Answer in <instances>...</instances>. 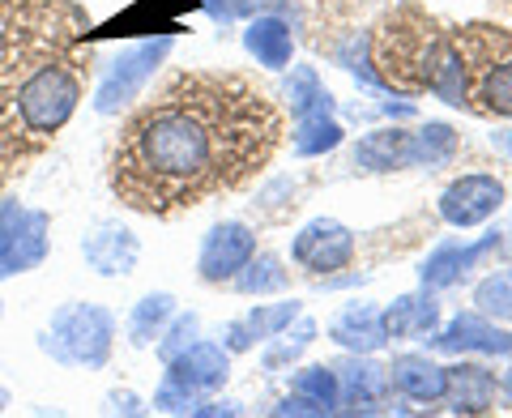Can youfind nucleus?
<instances>
[{"label": "nucleus", "instance_id": "2f4dec72", "mask_svg": "<svg viewBox=\"0 0 512 418\" xmlns=\"http://www.w3.org/2000/svg\"><path fill=\"white\" fill-rule=\"evenodd\" d=\"M274 414H278V418H286V414H295V418H325V410H320L312 397H303V393H295V389L278 401Z\"/></svg>", "mask_w": 512, "mask_h": 418}, {"label": "nucleus", "instance_id": "6e6552de", "mask_svg": "<svg viewBox=\"0 0 512 418\" xmlns=\"http://www.w3.org/2000/svg\"><path fill=\"white\" fill-rule=\"evenodd\" d=\"M504 205V184L487 171H474V175H461L440 192V218L448 227L466 231L478 227V222L495 218V209Z\"/></svg>", "mask_w": 512, "mask_h": 418}, {"label": "nucleus", "instance_id": "0eeeda50", "mask_svg": "<svg viewBox=\"0 0 512 418\" xmlns=\"http://www.w3.org/2000/svg\"><path fill=\"white\" fill-rule=\"evenodd\" d=\"M256 256V231L248 222H218L210 235L201 239L197 252V273L201 282H235V273Z\"/></svg>", "mask_w": 512, "mask_h": 418}, {"label": "nucleus", "instance_id": "f257e3e1", "mask_svg": "<svg viewBox=\"0 0 512 418\" xmlns=\"http://www.w3.org/2000/svg\"><path fill=\"white\" fill-rule=\"evenodd\" d=\"M282 120L235 73H180L128 111L111 188L137 214H175L244 184L269 163Z\"/></svg>", "mask_w": 512, "mask_h": 418}, {"label": "nucleus", "instance_id": "7ed1b4c3", "mask_svg": "<svg viewBox=\"0 0 512 418\" xmlns=\"http://www.w3.org/2000/svg\"><path fill=\"white\" fill-rule=\"evenodd\" d=\"M77 99H82V82L73 77V69L39 64L18 86V94H13V107H18V120L30 137H52L77 111Z\"/></svg>", "mask_w": 512, "mask_h": 418}, {"label": "nucleus", "instance_id": "6ab92c4d", "mask_svg": "<svg viewBox=\"0 0 512 418\" xmlns=\"http://www.w3.org/2000/svg\"><path fill=\"white\" fill-rule=\"evenodd\" d=\"M448 384H444V401L453 414H487L495 410V376L478 363H453L444 367Z\"/></svg>", "mask_w": 512, "mask_h": 418}, {"label": "nucleus", "instance_id": "393cba45", "mask_svg": "<svg viewBox=\"0 0 512 418\" xmlns=\"http://www.w3.org/2000/svg\"><path fill=\"white\" fill-rule=\"evenodd\" d=\"M316 333H320V325H316V320L299 316L295 325H286L278 337H269V342H265V355H261L265 372H282L286 363H295V359L303 355V350H308V346L316 342Z\"/></svg>", "mask_w": 512, "mask_h": 418}, {"label": "nucleus", "instance_id": "b1692460", "mask_svg": "<svg viewBox=\"0 0 512 418\" xmlns=\"http://www.w3.org/2000/svg\"><path fill=\"white\" fill-rule=\"evenodd\" d=\"M342 141H346V128L338 124V116H303L295 120V133H291V146L299 158H320L338 150Z\"/></svg>", "mask_w": 512, "mask_h": 418}, {"label": "nucleus", "instance_id": "9d476101", "mask_svg": "<svg viewBox=\"0 0 512 418\" xmlns=\"http://www.w3.org/2000/svg\"><path fill=\"white\" fill-rule=\"evenodd\" d=\"M504 244V235L500 231H491L487 239H478V244H461V239H444V244H436L427 256H423V265H419V282L431 286V291H448V286H457L461 278H466L470 269L483 265V256L495 252Z\"/></svg>", "mask_w": 512, "mask_h": 418}, {"label": "nucleus", "instance_id": "9b49d317", "mask_svg": "<svg viewBox=\"0 0 512 418\" xmlns=\"http://www.w3.org/2000/svg\"><path fill=\"white\" fill-rule=\"evenodd\" d=\"M167 376L180 380L184 389H192L197 397H210L231 376V350L222 342H201V337H197V342H192L180 359L167 363Z\"/></svg>", "mask_w": 512, "mask_h": 418}, {"label": "nucleus", "instance_id": "dca6fc26", "mask_svg": "<svg viewBox=\"0 0 512 418\" xmlns=\"http://www.w3.org/2000/svg\"><path fill=\"white\" fill-rule=\"evenodd\" d=\"M384 325L389 337H406V342H427L431 333L440 329V299L431 286H419L410 295H397L389 308H384Z\"/></svg>", "mask_w": 512, "mask_h": 418}, {"label": "nucleus", "instance_id": "72a5a7b5", "mask_svg": "<svg viewBox=\"0 0 512 418\" xmlns=\"http://www.w3.org/2000/svg\"><path fill=\"white\" fill-rule=\"evenodd\" d=\"M205 9H210L218 22H235L239 13H252V0H205Z\"/></svg>", "mask_w": 512, "mask_h": 418}, {"label": "nucleus", "instance_id": "ddd939ff", "mask_svg": "<svg viewBox=\"0 0 512 418\" xmlns=\"http://www.w3.org/2000/svg\"><path fill=\"white\" fill-rule=\"evenodd\" d=\"M303 316V303L299 299H282V303H256L248 316L231 320L227 329H222V346L231 350V355H244L252 350L256 342H269V337H278L286 325H295Z\"/></svg>", "mask_w": 512, "mask_h": 418}, {"label": "nucleus", "instance_id": "4be33fe9", "mask_svg": "<svg viewBox=\"0 0 512 418\" xmlns=\"http://www.w3.org/2000/svg\"><path fill=\"white\" fill-rule=\"evenodd\" d=\"M175 316V295L167 291H154L146 299L133 303V312H128V346L146 350L158 342V333L167 329V320Z\"/></svg>", "mask_w": 512, "mask_h": 418}, {"label": "nucleus", "instance_id": "a211bd4d", "mask_svg": "<svg viewBox=\"0 0 512 418\" xmlns=\"http://www.w3.org/2000/svg\"><path fill=\"white\" fill-rule=\"evenodd\" d=\"M244 47L248 56H256V64L265 69H291V56H295V35H291V22L278 18V13H256V18L244 26Z\"/></svg>", "mask_w": 512, "mask_h": 418}, {"label": "nucleus", "instance_id": "a878e982", "mask_svg": "<svg viewBox=\"0 0 512 418\" xmlns=\"http://www.w3.org/2000/svg\"><path fill=\"white\" fill-rule=\"evenodd\" d=\"M286 282H291V273H286L282 256H274V252H256L252 261L235 273L239 295H274V291H286Z\"/></svg>", "mask_w": 512, "mask_h": 418}, {"label": "nucleus", "instance_id": "f8f14e48", "mask_svg": "<svg viewBox=\"0 0 512 418\" xmlns=\"http://www.w3.org/2000/svg\"><path fill=\"white\" fill-rule=\"evenodd\" d=\"M333 372L342 384V410L350 414H376L389 397V367L372 363V355H346Z\"/></svg>", "mask_w": 512, "mask_h": 418}, {"label": "nucleus", "instance_id": "f03ea898", "mask_svg": "<svg viewBox=\"0 0 512 418\" xmlns=\"http://www.w3.org/2000/svg\"><path fill=\"white\" fill-rule=\"evenodd\" d=\"M116 346V316L103 303H60L39 350L60 367H103Z\"/></svg>", "mask_w": 512, "mask_h": 418}, {"label": "nucleus", "instance_id": "58836bf2", "mask_svg": "<svg viewBox=\"0 0 512 418\" xmlns=\"http://www.w3.org/2000/svg\"><path fill=\"white\" fill-rule=\"evenodd\" d=\"M5 410H9V389L0 384V414H5Z\"/></svg>", "mask_w": 512, "mask_h": 418}, {"label": "nucleus", "instance_id": "4c0bfd02", "mask_svg": "<svg viewBox=\"0 0 512 418\" xmlns=\"http://www.w3.org/2000/svg\"><path fill=\"white\" fill-rule=\"evenodd\" d=\"M504 397L512 401V363H508V372H504Z\"/></svg>", "mask_w": 512, "mask_h": 418}, {"label": "nucleus", "instance_id": "423d86ee", "mask_svg": "<svg viewBox=\"0 0 512 418\" xmlns=\"http://www.w3.org/2000/svg\"><path fill=\"white\" fill-rule=\"evenodd\" d=\"M431 350H444V355H512V333L491 320L487 312H457L444 329H436L427 337Z\"/></svg>", "mask_w": 512, "mask_h": 418}, {"label": "nucleus", "instance_id": "e433bc0d", "mask_svg": "<svg viewBox=\"0 0 512 418\" xmlns=\"http://www.w3.org/2000/svg\"><path fill=\"white\" fill-rule=\"evenodd\" d=\"M491 141L500 146L504 154H512V128H504V133H491Z\"/></svg>", "mask_w": 512, "mask_h": 418}, {"label": "nucleus", "instance_id": "cd10ccee", "mask_svg": "<svg viewBox=\"0 0 512 418\" xmlns=\"http://www.w3.org/2000/svg\"><path fill=\"white\" fill-rule=\"evenodd\" d=\"M474 308L508 325L512 320V269H495L474 286Z\"/></svg>", "mask_w": 512, "mask_h": 418}, {"label": "nucleus", "instance_id": "4468645a", "mask_svg": "<svg viewBox=\"0 0 512 418\" xmlns=\"http://www.w3.org/2000/svg\"><path fill=\"white\" fill-rule=\"evenodd\" d=\"M82 256H86V265L99 273V278H124V273L137 269L141 239L128 231V227L103 222V227H94V231L82 239Z\"/></svg>", "mask_w": 512, "mask_h": 418}, {"label": "nucleus", "instance_id": "473e14b6", "mask_svg": "<svg viewBox=\"0 0 512 418\" xmlns=\"http://www.w3.org/2000/svg\"><path fill=\"white\" fill-rule=\"evenodd\" d=\"M239 414V406L235 401H218V397H210V401H197V406H192V418H235Z\"/></svg>", "mask_w": 512, "mask_h": 418}, {"label": "nucleus", "instance_id": "bb28decb", "mask_svg": "<svg viewBox=\"0 0 512 418\" xmlns=\"http://www.w3.org/2000/svg\"><path fill=\"white\" fill-rule=\"evenodd\" d=\"M291 389L303 393V397H312L325 414H338V410H342V384H338V372H333V367H325V363L295 367Z\"/></svg>", "mask_w": 512, "mask_h": 418}, {"label": "nucleus", "instance_id": "c756f323", "mask_svg": "<svg viewBox=\"0 0 512 418\" xmlns=\"http://www.w3.org/2000/svg\"><path fill=\"white\" fill-rule=\"evenodd\" d=\"M197 333H201V316L197 312H175L171 320H167V329L158 333V359L163 363H171V359H180L184 350L197 342Z\"/></svg>", "mask_w": 512, "mask_h": 418}, {"label": "nucleus", "instance_id": "f3484780", "mask_svg": "<svg viewBox=\"0 0 512 418\" xmlns=\"http://www.w3.org/2000/svg\"><path fill=\"white\" fill-rule=\"evenodd\" d=\"M444 384H448V372L427 355H397L389 363V389L402 393L406 401H419V406L444 401Z\"/></svg>", "mask_w": 512, "mask_h": 418}, {"label": "nucleus", "instance_id": "aec40b11", "mask_svg": "<svg viewBox=\"0 0 512 418\" xmlns=\"http://www.w3.org/2000/svg\"><path fill=\"white\" fill-rule=\"evenodd\" d=\"M350 163L367 175H384V171H402L410 167V133L406 128H376V133L359 137Z\"/></svg>", "mask_w": 512, "mask_h": 418}, {"label": "nucleus", "instance_id": "2eb2a0df", "mask_svg": "<svg viewBox=\"0 0 512 418\" xmlns=\"http://www.w3.org/2000/svg\"><path fill=\"white\" fill-rule=\"evenodd\" d=\"M329 342L342 346L346 355H376L389 346V325L384 312L372 303H346V308L329 320Z\"/></svg>", "mask_w": 512, "mask_h": 418}, {"label": "nucleus", "instance_id": "412c9836", "mask_svg": "<svg viewBox=\"0 0 512 418\" xmlns=\"http://www.w3.org/2000/svg\"><path fill=\"white\" fill-rule=\"evenodd\" d=\"M286 103H291V116L303 120V116H333V94L320 86V77L312 64H291V77H286Z\"/></svg>", "mask_w": 512, "mask_h": 418}, {"label": "nucleus", "instance_id": "1a4fd4ad", "mask_svg": "<svg viewBox=\"0 0 512 418\" xmlns=\"http://www.w3.org/2000/svg\"><path fill=\"white\" fill-rule=\"evenodd\" d=\"M47 248H52V218H47L43 209H26L22 205L18 222H13L5 244H0V282L39 269L47 261Z\"/></svg>", "mask_w": 512, "mask_h": 418}, {"label": "nucleus", "instance_id": "f704fd0d", "mask_svg": "<svg viewBox=\"0 0 512 418\" xmlns=\"http://www.w3.org/2000/svg\"><path fill=\"white\" fill-rule=\"evenodd\" d=\"M18 214H22L18 201H0V244H5V235H9L13 222H18Z\"/></svg>", "mask_w": 512, "mask_h": 418}, {"label": "nucleus", "instance_id": "20e7f679", "mask_svg": "<svg viewBox=\"0 0 512 418\" xmlns=\"http://www.w3.org/2000/svg\"><path fill=\"white\" fill-rule=\"evenodd\" d=\"M171 35H158V39H141L133 47H124V52L107 64L99 90H94V111L99 116H120L124 107H133L141 99V90L146 82L158 73V64L171 56Z\"/></svg>", "mask_w": 512, "mask_h": 418}, {"label": "nucleus", "instance_id": "39448f33", "mask_svg": "<svg viewBox=\"0 0 512 418\" xmlns=\"http://www.w3.org/2000/svg\"><path fill=\"white\" fill-rule=\"evenodd\" d=\"M291 261L308 273H338L355 261V231L338 218H312L308 227L295 235L291 244Z\"/></svg>", "mask_w": 512, "mask_h": 418}, {"label": "nucleus", "instance_id": "c9c22d12", "mask_svg": "<svg viewBox=\"0 0 512 418\" xmlns=\"http://www.w3.org/2000/svg\"><path fill=\"white\" fill-rule=\"evenodd\" d=\"M107 406H111V410H120V414H141V401H137L133 393H111V397H107Z\"/></svg>", "mask_w": 512, "mask_h": 418}, {"label": "nucleus", "instance_id": "7c9ffc66", "mask_svg": "<svg viewBox=\"0 0 512 418\" xmlns=\"http://www.w3.org/2000/svg\"><path fill=\"white\" fill-rule=\"evenodd\" d=\"M197 393L192 389H184L180 380H171V376H163V384L154 389V410L158 414H192V406H197Z\"/></svg>", "mask_w": 512, "mask_h": 418}, {"label": "nucleus", "instance_id": "c85d7f7f", "mask_svg": "<svg viewBox=\"0 0 512 418\" xmlns=\"http://www.w3.org/2000/svg\"><path fill=\"white\" fill-rule=\"evenodd\" d=\"M478 99H483V111H491V116L512 120V60L491 64V69L478 77Z\"/></svg>", "mask_w": 512, "mask_h": 418}, {"label": "nucleus", "instance_id": "ea45409f", "mask_svg": "<svg viewBox=\"0 0 512 418\" xmlns=\"http://www.w3.org/2000/svg\"><path fill=\"white\" fill-rule=\"evenodd\" d=\"M0 316H5V303H0Z\"/></svg>", "mask_w": 512, "mask_h": 418}, {"label": "nucleus", "instance_id": "5701e85b", "mask_svg": "<svg viewBox=\"0 0 512 418\" xmlns=\"http://www.w3.org/2000/svg\"><path fill=\"white\" fill-rule=\"evenodd\" d=\"M453 154H457V133L440 120H427L423 128L410 133V167L436 171L444 163H453Z\"/></svg>", "mask_w": 512, "mask_h": 418}]
</instances>
